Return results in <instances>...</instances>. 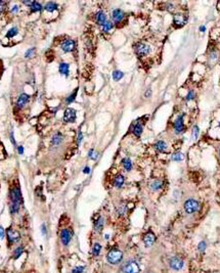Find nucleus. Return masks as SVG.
<instances>
[{
	"label": "nucleus",
	"instance_id": "nucleus-1",
	"mask_svg": "<svg viewBox=\"0 0 220 273\" xmlns=\"http://www.w3.org/2000/svg\"><path fill=\"white\" fill-rule=\"evenodd\" d=\"M58 13V5L54 3V2H47L44 6V13L43 17L47 18L50 17V21L54 20V18L57 17Z\"/></svg>",
	"mask_w": 220,
	"mask_h": 273
},
{
	"label": "nucleus",
	"instance_id": "nucleus-2",
	"mask_svg": "<svg viewBox=\"0 0 220 273\" xmlns=\"http://www.w3.org/2000/svg\"><path fill=\"white\" fill-rule=\"evenodd\" d=\"M123 259V253L118 248H112L110 252L107 254V260L110 264L117 265L122 261Z\"/></svg>",
	"mask_w": 220,
	"mask_h": 273
},
{
	"label": "nucleus",
	"instance_id": "nucleus-3",
	"mask_svg": "<svg viewBox=\"0 0 220 273\" xmlns=\"http://www.w3.org/2000/svg\"><path fill=\"white\" fill-rule=\"evenodd\" d=\"M134 51H135L136 55L138 58H144V56L149 55V51H151V47L146 44V43L138 42L134 45Z\"/></svg>",
	"mask_w": 220,
	"mask_h": 273
},
{
	"label": "nucleus",
	"instance_id": "nucleus-4",
	"mask_svg": "<svg viewBox=\"0 0 220 273\" xmlns=\"http://www.w3.org/2000/svg\"><path fill=\"white\" fill-rule=\"evenodd\" d=\"M139 265L132 260L126 262L121 268V273H139Z\"/></svg>",
	"mask_w": 220,
	"mask_h": 273
},
{
	"label": "nucleus",
	"instance_id": "nucleus-5",
	"mask_svg": "<svg viewBox=\"0 0 220 273\" xmlns=\"http://www.w3.org/2000/svg\"><path fill=\"white\" fill-rule=\"evenodd\" d=\"M199 210H200V204L195 199H190L184 202V211L187 214H194V213L198 212Z\"/></svg>",
	"mask_w": 220,
	"mask_h": 273
},
{
	"label": "nucleus",
	"instance_id": "nucleus-6",
	"mask_svg": "<svg viewBox=\"0 0 220 273\" xmlns=\"http://www.w3.org/2000/svg\"><path fill=\"white\" fill-rule=\"evenodd\" d=\"M9 196H10V199H11V202H13V204L22 205L23 202L22 193H21V189L18 186H15V187L10 189Z\"/></svg>",
	"mask_w": 220,
	"mask_h": 273
},
{
	"label": "nucleus",
	"instance_id": "nucleus-7",
	"mask_svg": "<svg viewBox=\"0 0 220 273\" xmlns=\"http://www.w3.org/2000/svg\"><path fill=\"white\" fill-rule=\"evenodd\" d=\"M169 266H170L173 270H175V271H179V270H181L183 268L184 262L182 261V259L178 258V257H173V258H171L170 261H169Z\"/></svg>",
	"mask_w": 220,
	"mask_h": 273
},
{
	"label": "nucleus",
	"instance_id": "nucleus-8",
	"mask_svg": "<svg viewBox=\"0 0 220 273\" xmlns=\"http://www.w3.org/2000/svg\"><path fill=\"white\" fill-rule=\"evenodd\" d=\"M73 233L70 229H63L61 232V240L64 245H69V244L72 240Z\"/></svg>",
	"mask_w": 220,
	"mask_h": 273
},
{
	"label": "nucleus",
	"instance_id": "nucleus-9",
	"mask_svg": "<svg viewBox=\"0 0 220 273\" xmlns=\"http://www.w3.org/2000/svg\"><path fill=\"white\" fill-rule=\"evenodd\" d=\"M75 48H76V42L72 39L65 40L61 43V49L64 52H72L75 50Z\"/></svg>",
	"mask_w": 220,
	"mask_h": 273
},
{
	"label": "nucleus",
	"instance_id": "nucleus-10",
	"mask_svg": "<svg viewBox=\"0 0 220 273\" xmlns=\"http://www.w3.org/2000/svg\"><path fill=\"white\" fill-rule=\"evenodd\" d=\"M75 120H76V110L71 107L67 109L64 115V121L67 123H74Z\"/></svg>",
	"mask_w": 220,
	"mask_h": 273
},
{
	"label": "nucleus",
	"instance_id": "nucleus-11",
	"mask_svg": "<svg viewBox=\"0 0 220 273\" xmlns=\"http://www.w3.org/2000/svg\"><path fill=\"white\" fill-rule=\"evenodd\" d=\"M6 233H7V239H8L9 244H15V242H18V239H20V237H21L20 233H18V231L13 230L11 228L7 229Z\"/></svg>",
	"mask_w": 220,
	"mask_h": 273
},
{
	"label": "nucleus",
	"instance_id": "nucleus-12",
	"mask_svg": "<svg viewBox=\"0 0 220 273\" xmlns=\"http://www.w3.org/2000/svg\"><path fill=\"white\" fill-rule=\"evenodd\" d=\"M187 21V18L183 15H175L173 18V23L176 27H182L186 24Z\"/></svg>",
	"mask_w": 220,
	"mask_h": 273
},
{
	"label": "nucleus",
	"instance_id": "nucleus-13",
	"mask_svg": "<svg viewBox=\"0 0 220 273\" xmlns=\"http://www.w3.org/2000/svg\"><path fill=\"white\" fill-rule=\"evenodd\" d=\"M174 130L177 134L181 133L184 130V124H183V115H181L180 117L177 118V120L174 123Z\"/></svg>",
	"mask_w": 220,
	"mask_h": 273
},
{
	"label": "nucleus",
	"instance_id": "nucleus-14",
	"mask_svg": "<svg viewBox=\"0 0 220 273\" xmlns=\"http://www.w3.org/2000/svg\"><path fill=\"white\" fill-rule=\"evenodd\" d=\"M124 17H125V13H124V12H123V10H121V9H115V10H113L112 18H113V20H114V21L116 24H119L120 21H121L123 18H124Z\"/></svg>",
	"mask_w": 220,
	"mask_h": 273
},
{
	"label": "nucleus",
	"instance_id": "nucleus-15",
	"mask_svg": "<svg viewBox=\"0 0 220 273\" xmlns=\"http://www.w3.org/2000/svg\"><path fill=\"white\" fill-rule=\"evenodd\" d=\"M29 99H30V95H28V94H26V93H23L22 95L18 97V99L17 101L18 109H20V110L23 109V107L27 104V102L29 101Z\"/></svg>",
	"mask_w": 220,
	"mask_h": 273
},
{
	"label": "nucleus",
	"instance_id": "nucleus-16",
	"mask_svg": "<svg viewBox=\"0 0 220 273\" xmlns=\"http://www.w3.org/2000/svg\"><path fill=\"white\" fill-rule=\"evenodd\" d=\"M155 240H156L155 234L151 231L147 232V233L143 237V242H144V245H146V247H147V248L153 245V244L155 242Z\"/></svg>",
	"mask_w": 220,
	"mask_h": 273
},
{
	"label": "nucleus",
	"instance_id": "nucleus-17",
	"mask_svg": "<svg viewBox=\"0 0 220 273\" xmlns=\"http://www.w3.org/2000/svg\"><path fill=\"white\" fill-rule=\"evenodd\" d=\"M95 20H96V23H97L99 26H103L104 24L107 23V17H106V15H104V12H98L95 15Z\"/></svg>",
	"mask_w": 220,
	"mask_h": 273
},
{
	"label": "nucleus",
	"instance_id": "nucleus-18",
	"mask_svg": "<svg viewBox=\"0 0 220 273\" xmlns=\"http://www.w3.org/2000/svg\"><path fill=\"white\" fill-rule=\"evenodd\" d=\"M143 126L141 123H136L135 125H134L133 127V134L135 135L136 137H139L141 135V133H143Z\"/></svg>",
	"mask_w": 220,
	"mask_h": 273
},
{
	"label": "nucleus",
	"instance_id": "nucleus-19",
	"mask_svg": "<svg viewBox=\"0 0 220 273\" xmlns=\"http://www.w3.org/2000/svg\"><path fill=\"white\" fill-rule=\"evenodd\" d=\"M155 147H156V150L158 151H160V153H165V151L167 150V144H166L163 140H160V141H158L156 143Z\"/></svg>",
	"mask_w": 220,
	"mask_h": 273
},
{
	"label": "nucleus",
	"instance_id": "nucleus-20",
	"mask_svg": "<svg viewBox=\"0 0 220 273\" xmlns=\"http://www.w3.org/2000/svg\"><path fill=\"white\" fill-rule=\"evenodd\" d=\"M58 71L61 75H65V76H69V72H70V66L66 63H61L60 64V67H58Z\"/></svg>",
	"mask_w": 220,
	"mask_h": 273
},
{
	"label": "nucleus",
	"instance_id": "nucleus-21",
	"mask_svg": "<svg viewBox=\"0 0 220 273\" xmlns=\"http://www.w3.org/2000/svg\"><path fill=\"white\" fill-rule=\"evenodd\" d=\"M124 176H122V175H118V176H116V178H115L114 180V185L116 186V187L118 188H121L123 184H124Z\"/></svg>",
	"mask_w": 220,
	"mask_h": 273
},
{
	"label": "nucleus",
	"instance_id": "nucleus-22",
	"mask_svg": "<svg viewBox=\"0 0 220 273\" xmlns=\"http://www.w3.org/2000/svg\"><path fill=\"white\" fill-rule=\"evenodd\" d=\"M162 187H163V182L161 180H155V181H153V182L151 183L152 190L157 191V190H160V189L162 188Z\"/></svg>",
	"mask_w": 220,
	"mask_h": 273
},
{
	"label": "nucleus",
	"instance_id": "nucleus-23",
	"mask_svg": "<svg viewBox=\"0 0 220 273\" xmlns=\"http://www.w3.org/2000/svg\"><path fill=\"white\" fill-rule=\"evenodd\" d=\"M103 218L99 217L94 222V229H95V231L100 232L101 229H103Z\"/></svg>",
	"mask_w": 220,
	"mask_h": 273
},
{
	"label": "nucleus",
	"instance_id": "nucleus-24",
	"mask_svg": "<svg viewBox=\"0 0 220 273\" xmlns=\"http://www.w3.org/2000/svg\"><path fill=\"white\" fill-rule=\"evenodd\" d=\"M122 164H123V167H124V169L126 170V171H130V170L132 169V163H131L130 159H128V158L123 159Z\"/></svg>",
	"mask_w": 220,
	"mask_h": 273
},
{
	"label": "nucleus",
	"instance_id": "nucleus-25",
	"mask_svg": "<svg viewBox=\"0 0 220 273\" xmlns=\"http://www.w3.org/2000/svg\"><path fill=\"white\" fill-rule=\"evenodd\" d=\"M30 8H31V12H40V10H42V5L40 4L39 2L33 1V3H32V5L30 6Z\"/></svg>",
	"mask_w": 220,
	"mask_h": 273
},
{
	"label": "nucleus",
	"instance_id": "nucleus-26",
	"mask_svg": "<svg viewBox=\"0 0 220 273\" xmlns=\"http://www.w3.org/2000/svg\"><path fill=\"white\" fill-rule=\"evenodd\" d=\"M20 208H21V205L13 204V202H11V204H10V207H9L10 214H12V215L17 214V213L18 212V211H20Z\"/></svg>",
	"mask_w": 220,
	"mask_h": 273
},
{
	"label": "nucleus",
	"instance_id": "nucleus-27",
	"mask_svg": "<svg viewBox=\"0 0 220 273\" xmlns=\"http://www.w3.org/2000/svg\"><path fill=\"white\" fill-rule=\"evenodd\" d=\"M100 251H101V245L97 244V242H95L94 245H93L92 247V255L93 256H98L99 254H100Z\"/></svg>",
	"mask_w": 220,
	"mask_h": 273
},
{
	"label": "nucleus",
	"instance_id": "nucleus-28",
	"mask_svg": "<svg viewBox=\"0 0 220 273\" xmlns=\"http://www.w3.org/2000/svg\"><path fill=\"white\" fill-rule=\"evenodd\" d=\"M61 141H63V136H61V134L57 133V134H55L54 136H53V138H52V144L53 145H58Z\"/></svg>",
	"mask_w": 220,
	"mask_h": 273
},
{
	"label": "nucleus",
	"instance_id": "nucleus-29",
	"mask_svg": "<svg viewBox=\"0 0 220 273\" xmlns=\"http://www.w3.org/2000/svg\"><path fill=\"white\" fill-rule=\"evenodd\" d=\"M123 76H124L123 72H121V71H115L114 73H113V79H114L115 81H119V80L122 79Z\"/></svg>",
	"mask_w": 220,
	"mask_h": 273
},
{
	"label": "nucleus",
	"instance_id": "nucleus-30",
	"mask_svg": "<svg viewBox=\"0 0 220 273\" xmlns=\"http://www.w3.org/2000/svg\"><path fill=\"white\" fill-rule=\"evenodd\" d=\"M112 29H113V23L112 21H107V23L103 26V31L104 32V33H108V32L111 31Z\"/></svg>",
	"mask_w": 220,
	"mask_h": 273
},
{
	"label": "nucleus",
	"instance_id": "nucleus-31",
	"mask_svg": "<svg viewBox=\"0 0 220 273\" xmlns=\"http://www.w3.org/2000/svg\"><path fill=\"white\" fill-rule=\"evenodd\" d=\"M23 252H24V248L23 247H18L17 250L15 251V253H13V258L18 259V257H20L23 254Z\"/></svg>",
	"mask_w": 220,
	"mask_h": 273
},
{
	"label": "nucleus",
	"instance_id": "nucleus-32",
	"mask_svg": "<svg viewBox=\"0 0 220 273\" xmlns=\"http://www.w3.org/2000/svg\"><path fill=\"white\" fill-rule=\"evenodd\" d=\"M172 160L173 161H176V162L182 161V160H183V155H182L181 153H175L172 156Z\"/></svg>",
	"mask_w": 220,
	"mask_h": 273
},
{
	"label": "nucleus",
	"instance_id": "nucleus-33",
	"mask_svg": "<svg viewBox=\"0 0 220 273\" xmlns=\"http://www.w3.org/2000/svg\"><path fill=\"white\" fill-rule=\"evenodd\" d=\"M77 93H78V88L75 89L74 92L72 93L71 95L68 97V98H67V104H71L72 101H74L75 100V97H76V95H77Z\"/></svg>",
	"mask_w": 220,
	"mask_h": 273
},
{
	"label": "nucleus",
	"instance_id": "nucleus-34",
	"mask_svg": "<svg viewBox=\"0 0 220 273\" xmlns=\"http://www.w3.org/2000/svg\"><path fill=\"white\" fill-rule=\"evenodd\" d=\"M18 34V29L15 28H11L8 31V33H7V35H6V37L7 38H11V37H13V36H15V35Z\"/></svg>",
	"mask_w": 220,
	"mask_h": 273
},
{
	"label": "nucleus",
	"instance_id": "nucleus-35",
	"mask_svg": "<svg viewBox=\"0 0 220 273\" xmlns=\"http://www.w3.org/2000/svg\"><path fill=\"white\" fill-rule=\"evenodd\" d=\"M199 133H200V129H199L198 126H195L194 129H192V139H194V140L197 139L198 136H199Z\"/></svg>",
	"mask_w": 220,
	"mask_h": 273
},
{
	"label": "nucleus",
	"instance_id": "nucleus-36",
	"mask_svg": "<svg viewBox=\"0 0 220 273\" xmlns=\"http://www.w3.org/2000/svg\"><path fill=\"white\" fill-rule=\"evenodd\" d=\"M194 98H195V92L192 90H189V92H187V94H186V99L187 101H190V100H192Z\"/></svg>",
	"mask_w": 220,
	"mask_h": 273
},
{
	"label": "nucleus",
	"instance_id": "nucleus-37",
	"mask_svg": "<svg viewBox=\"0 0 220 273\" xmlns=\"http://www.w3.org/2000/svg\"><path fill=\"white\" fill-rule=\"evenodd\" d=\"M84 270H85V268L83 266H77L72 270V273H83Z\"/></svg>",
	"mask_w": 220,
	"mask_h": 273
},
{
	"label": "nucleus",
	"instance_id": "nucleus-38",
	"mask_svg": "<svg viewBox=\"0 0 220 273\" xmlns=\"http://www.w3.org/2000/svg\"><path fill=\"white\" fill-rule=\"evenodd\" d=\"M118 213H119V215H124L126 213V207L124 206V205H122V206L119 207V209H118Z\"/></svg>",
	"mask_w": 220,
	"mask_h": 273
},
{
	"label": "nucleus",
	"instance_id": "nucleus-39",
	"mask_svg": "<svg viewBox=\"0 0 220 273\" xmlns=\"http://www.w3.org/2000/svg\"><path fill=\"white\" fill-rule=\"evenodd\" d=\"M199 251H200V252H204V251H205V248H206V242H201L200 244H199Z\"/></svg>",
	"mask_w": 220,
	"mask_h": 273
},
{
	"label": "nucleus",
	"instance_id": "nucleus-40",
	"mask_svg": "<svg viewBox=\"0 0 220 273\" xmlns=\"http://www.w3.org/2000/svg\"><path fill=\"white\" fill-rule=\"evenodd\" d=\"M33 53H34V48H31V49H29L28 51H27L26 52V54H25V58H31L32 55H33Z\"/></svg>",
	"mask_w": 220,
	"mask_h": 273
},
{
	"label": "nucleus",
	"instance_id": "nucleus-41",
	"mask_svg": "<svg viewBox=\"0 0 220 273\" xmlns=\"http://www.w3.org/2000/svg\"><path fill=\"white\" fill-rule=\"evenodd\" d=\"M3 158H4V148L1 144H0V160Z\"/></svg>",
	"mask_w": 220,
	"mask_h": 273
},
{
	"label": "nucleus",
	"instance_id": "nucleus-42",
	"mask_svg": "<svg viewBox=\"0 0 220 273\" xmlns=\"http://www.w3.org/2000/svg\"><path fill=\"white\" fill-rule=\"evenodd\" d=\"M5 5H6V3H5V2H3V1H0V13H1V12L4 10V8H5Z\"/></svg>",
	"mask_w": 220,
	"mask_h": 273
},
{
	"label": "nucleus",
	"instance_id": "nucleus-43",
	"mask_svg": "<svg viewBox=\"0 0 220 273\" xmlns=\"http://www.w3.org/2000/svg\"><path fill=\"white\" fill-rule=\"evenodd\" d=\"M4 235H5V233H4V229H3V227H2V226H0V238H1V239H3V238H4Z\"/></svg>",
	"mask_w": 220,
	"mask_h": 273
},
{
	"label": "nucleus",
	"instance_id": "nucleus-44",
	"mask_svg": "<svg viewBox=\"0 0 220 273\" xmlns=\"http://www.w3.org/2000/svg\"><path fill=\"white\" fill-rule=\"evenodd\" d=\"M41 228H42V233H43L44 235H45V234H46V227H45L44 224H43V225H42Z\"/></svg>",
	"mask_w": 220,
	"mask_h": 273
},
{
	"label": "nucleus",
	"instance_id": "nucleus-45",
	"mask_svg": "<svg viewBox=\"0 0 220 273\" xmlns=\"http://www.w3.org/2000/svg\"><path fill=\"white\" fill-rule=\"evenodd\" d=\"M18 153H21V155H23V153H24V148H23V146H18Z\"/></svg>",
	"mask_w": 220,
	"mask_h": 273
},
{
	"label": "nucleus",
	"instance_id": "nucleus-46",
	"mask_svg": "<svg viewBox=\"0 0 220 273\" xmlns=\"http://www.w3.org/2000/svg\"><path fill=\"white\" fill-rule=\"evenodd\" d=\"M151 94H152V91H151V89H149V90L146 91V94H144V95H146V97H149V95H151Z\"/></svg>",
	"mask_w": 220,
	"mask_h": 273
},
{
	"label": "nucleus",
	"instance_id": "nucleus-47",
	"mask_svg": "<svg viewBox=\"0 0 220 273\" xmlns=\"http://www.w3.org/2000/svg\"><path fill=\"white\" fill-rule=\"evenodd\" d=\"M81 140H82V134H81V132H79V137H78V142H81Z\"/></svg>",
	"mask_w": 220,
	"mask_h": 273
},
{
	"label": "nucleus",
	"instance_id": "nucleus-48",
	"mask_svg": "<svg viewBox=\"0 0 220 273\" xmlns=\"http://www.w3.org/2000/svg\"><path fill=\"white\" fill-rule=\"evenodd\" d=\"M18 7L17 6V5H15V6H13V7H12L11 12H18Z\"/></svg>",
	"mask_w": 220,
	"mask_h": 273
},
{
	"label": "nucleus",
	"instance_id": "nucleus-49",
	"mask_svg": "<svg viewBox=\"0 0 220 273\" xmlns=\"http://www.w3.org/2000/svg\"><path fill=\"white\" fill-rule=\"evenodd\" d=\"M89 171H90V169L88 168V167H86V168L84 169V173H86V174H88V173H89Z\"/></svg>",
	"mask_w": 220,
	"mask_h": 273
},
{
	"label": "nucleus",
	"instance_id": "nucleus-50",
	"mask_svg": "<svg viewBox=\"0 0 220 273\" xmlns=\"http://www.w3.org/2000/svg\"><path fill=\"white\" fill-rule=\"evenodd\" d=\"M205 30H206L205 27H201V28H200V31H201V32H204V31H205Z\"/></svg>",
	"mask_w": 220,
	"mask_h": 273
},
{
	"label": "nucleus",
	"instance_id": "nucleus-51",
	"mask_svg": "<svg viewBox=\"0 0 220 273\" xmlns=\"http://www.w3.org/2000/svg\"><path fill=\"white\" fill-rule=\"evenodd\" d=\"M219 127H220V124H219Z\"/></svg>",
	"mask_w": 220,
	"mask_h": 273
},
{
	"label": "nucleus",
	"instance_id": "nucleus-52",
	"mask_svg": "<svg viewBox=\"0 0 220 273\" xmlns=\"http://www.w3.org/2000/svg\"><path fill=\"white\" fill-rule=\"evenodd\" d=\"M219 155H220V153H219Z\"/></svg>",
	"mask_w": 220,
	"mask_h": 273
}]
</instances>
